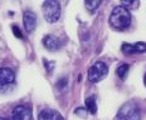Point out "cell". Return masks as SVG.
Wrapping results in <instances>:
<instances>
[{
  "label": "cell",
  "instance_id": "cell-1",
  "mask_svg": "<svg viewBox=\"0 0 146 120\" xmlns=\"http://www.w3.org/2000/svg\"><path fill=\"white\" fill-rule=\"evenodd\" d=\"M110 24L117 30H125L131 24V13L122 5L116 7L110 15Z\"/></svg>",
  "mask_w": 146,
  "mask_h": 120
},
{
  "label": "cell",
  "instance_id": "cell-2",
  "mask_svg": "<svg viewBox=\"0 0 146 120\" xmlns=\"http://www.w3.org/2000/svg\"><path fill=\"white\" fill-rule=\"evenodd\" d=\"M42 10H43V16L45 22L50 24L56 23L60 16V5L58 1H54V0L44 1L42 5Z\"/></svg>",
  "mask_w": 146,
  "mask_h": 120
},
{
  "label": "cell",
  "instance_id": "cell-3",
  "mask_svg": "<svg viewBox=\"0 0 146 120\" xmlns=\"http://www.w3.org/2000/svg\"><path fill=\"white\" fill-rule=\"evenodd\" d=\"M117 118L120 120H140L141 113H140L137 105L132 101H129L120 108L117 113Z\"/></svg>",
  "mask_w": 146,
  "mask_h": 120
},
{
  "label": "cell",
  "instance_id": "cell-4",
  "mask_svg": "<svg viewBox=\"0 0 146 120\" xmlns=\"http://www.w3.org/2000/svg\"><path fill=\"white\" fill-rule=\"evenodd\" d=\"M108 73V67L103 61H97L88 70V80L92 83H98L105 79Z\"/></svg>",
  "mask_w": 146,
  "mask_h": 120
},
{
  "label": "cell",
  "instance_id": "cell-5",
  "mask_svg": "<svg viewBox=\"0 0 146 120\" xmlns=\"http://www.w3.org/2000/svg\"><path fill=\"white\" fill-rule=\"evenodd\" d=\"M15 82V74L9 68H0V90L7 89Z\"/></svg>",
  "mask_w": 146,
  "mask_h": 120
},
{
  "label": "cell",
  "instance_id": "cell-6",
  "mask_svg": "<svg viewBox=\"0 0 146 120\" xmlns=\"http://www.w3.org/2000/svg\"><path fill=\"white\" fill-rule=\"evenodd\" d=\"M43 45L45 49H48L49 52H57V50H59L60 48H62V40L56 37V35H45V37L43 38Z\"/></svg>",
  "mask_w": 146,
  "mask_h": 120
},
{
  "label": "cell",
  "instance_id": "cell-7",
  "mask_svg": "<svg viewBox=\"0 0 146 120\" xmlns=\"http://www.w3.org/2000/svg\"><path fill=\"white\" fill-rule=\"evenodd\" d=\"M13 120H32V110L25 105H18L13 110Z\"/></svg>",
  "mask_w": 146,
  "mask_h": 120
},
{
  "label": "cell",
  "instance_id": "cell-8",
  "mask_svg": "<svg viewBox=\"0 0 146 120\" xmlns=\"http://www.w3.org/2000/svg\"><path fill=\"white\" fill-rule=\"evenodd\" d=\"M123 54L131 55V54H141L146 52V44L145 43H135V44H123L121 46Z\"/></svg>",
  "mask_w": 146,
  "mask_h": 120
},
{
  "label": "cell",
  "instance_id": "cell-9",
  "mask_svg": "<svg viewBox=\"0 0 146 120\" xmlns=\"http://www.w3.org/2000/svg\"><path fill=\"white\" fill-rule=\"evenodd\" d=\"M23 22H24V28L27 33H33L36 26V15L30 10L24 11L23 14Z\"/></svg>",
  "mask_w": 146,
  "mask_h": 120
},
{
  "label": "cell",
  "instance_id": "cell-10",
  "mask_svg": "<svg viewBox=\"0 0 146 120\" xmlns=\"http://www.w3.org/2000/svg\"><path fill=\"white\" fill-rule=\"evenodd\" d=\"M38 120H64L63 116L53 109H44L39 113Z\"/></svg>",
  "mask_w": 146,
  "mask_h": 120
},
{
  "label": "cell",
  "instance_id": "cell-11",
  "mask_svg": "<svg viewBox=\"0 0 146 120\" xmlns=\"http://www.w3.org/2000/svg\"><path fill=\"white\" fill-rule=\"evenodd\" d=\"M84 103H86V110H87V112H90L91 114H93V115H95V114L97 113L96 98L93 97V95H92V97H88Z\"/></svg>",
  "mask_w": 146,
  "mask_h": 120
},
{
  "label": "cell",
  "instance_id": "cell-12",
  "mask_svg": "<svg viewBox=\"0 0 146 120\" xmlns=\"http://www.w3.org/2000/svg\"><path fill=\"white\" fill-rule=\"evenodd\" d=\"M100 5H101V1H98V0H87V1H84V7L91 13H93Z\"/></svg>",
  "mask_w": 146,
  "mask_h": 120
},
{
  "label": "cell",
  "instance_id": "cell-13",
  "mask_svg": "<svg viewBox=\"0 0 146 120\" xmlns=\"http://www.w3.org/2000/svg\"><path fill=\"white\" fill-rule=\"evenodd\" d=\"M129 69H130V67L127 64L120 65V67L117 68V70H116L117 76L120 78V79H125V78H126V75H127V71H129Z\"/></svg>",
  "mask_w": 146,
  "mask_h": 120
},
{
  "label": "cell",
  "instance_id": "cell-14",
  "mask_svg": "<svg viewBox=\"0 0 146 120\" xmlns=\"http://www.w3.org/2000/svg\"><path fill=\"white\" fill-rule=\"evenodd\" d=\"M136 5H139V3L135 0H122V7L126 8L127 10H130V8H135Z\"/></svg>",
  "mask_w": 146,
  "mask_h": 120
},
{
  "label": "cell",
  "instance_id": "cell-15",
  "mask_svg": "<svg viewBox=\"0 0 146 120\" xmlns=\"http://www.w3.org/2000/svg\"><path fill=\"white\" fill-rule=\"evenodd\" d=\"M54 61H49V60H44V67L45 69H47V71L48 73H52L53 71V69H54Z\"/></svg>",
  "mask_w": 146,
  "mask_h": 120
},
{
  "label": "cell",
  "instance_id": "cell-16",
  "mask_svg": "<svg viewBox=\"0 0 146 120\" xmlns=\"http://www.w3.org/2000/svg\"><path fill=\"white\" fill-rule=\"evenodd\" d=\"M11 29H13V33H14V35H15L17 38H19V39H20V38H23V34L20 33L19 28H18L17 25H13V26H11Z\"/></svg>",
  "mask_w": 146,
  "mask_h": 120
},
{
  "label": "cell",
  "instance_id": "cell-17",
  "mask_svg": "<svg viewBox=\"0 0 146 120\" xmlns=\"http://www.w3.org/2000/svg\"><path fill=\"white\" fill-rule=\"evenodd\" d=\"M74 113H76V115L84 116V115L87 114V110H84L83 108H78V109H76V110H74Z\"/></svg>",
  "mask_w": 146,
  "mask_h": 120
},
{
  "label": "cell",
  "instance_id": "cell-18",
  "mask_svg": "<svg viewBox=\"0 0 146 120\" xmlns=\"http://www.w3.org/2000/svg\"><path fill=\"white\" fill-rule=\"evenodd\" d=\"M57 85H58L59 89H63V88H64V86L67 85V79H66V78H62V79H60L59 82H58V84H57Z\"/></svg>",
  "mask_w": 146,
  "mask_h": 120
},
{
  "label": "cell",
  "instance_id": "cell-19",
  "mask_svg": "<svg viewBox=\"0 0 146 120\" xmlns=\"http://www.w3.org/2000/svg\"><path fill=\"white\" fill-rule=\"evenodd\" d=\"M144 83H145V85H146V74H145V76H144Z\"/></svg>",
  "mask_w": 146,
  "mask_h": 120
},
{
  "label": "cell",
  "instance_id": "cell-20",
  "mask_svg": "<svg viewBox=\"0 0 146 120\" xmlns=\"http://www.w3.org/2000/svg\"><path fill=\"white\" fill-rule=\"evenodd\" d=\"M0 120H8V119H5V118H0Z\"/></svg>",
  "mask_w": 146,
  "mask_h": 120
}]
</instances>
